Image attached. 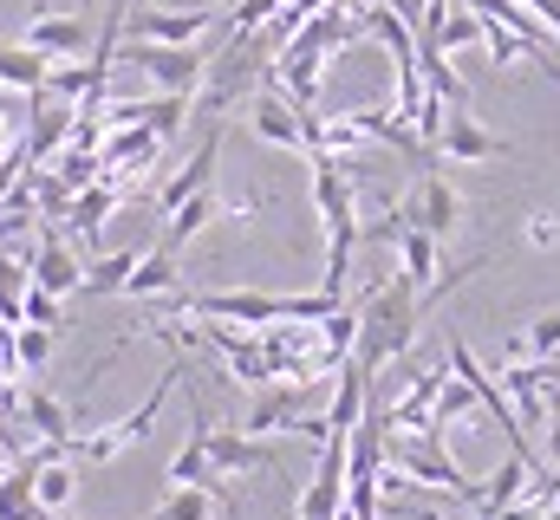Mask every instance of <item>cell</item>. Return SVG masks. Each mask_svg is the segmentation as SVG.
<instances>
[{
	"label": "cell",
	"mask_w": 560,
	"mask_h": 520,
	"mask_svg": "<svg viewBox=\"0 0 560 520\" xmlns=\"http://www.w3.org/2000/svg\"><path fill=\"white\" fill-rule=\"evenodd\" d=\"M476 410H482V403H476V390H469L463 378H456V371H450V378H443V390H436V429H450V423L463 429Z\"/></svg>",
	"instance_id": "cell-27"
},
{
	"label": "cell",
	"mask_w": 560,
	"mask_h": 520,
	"mask_svg": "<svg viewBox=\"0 0 560 520\" xmlns=\"http://www.w3.org/2000/svg\"><path fill=\"white\" fill-rule=\"evenodd\" d=\"M176 280H183V273H176V255L150 241L143 260H138V273H131V286H125V299H170V293H183Z\"/></svg>",
	"instance_id": "cell-20"
},
{
	"label": "cell",
	"mask_w": 560,
	"mask_h": 520,
	"mask_svg": "<svg viewBox=\"0 0 560 520\" xmlns=\"http://www.w3.org/2000/svg\"><path fill=\"white\" fill-rule=\"evenodd\" d=\"M522 235H528V248H541V255H548V248H560V215H555V209H535Z\"/></svg>",
	"instance_id": "cell-29"
},
{
	"label": "cell",
	"mask_w": 560,
	"mask_h": 520,
	"mask_svg": "<svg viewBox=\"0 0 560 520\" xmlns=\"http://www.w3.org/2000/svg\"><path fill=\"white\" fill-rule=\"evenodd\" d=\"M183 378H189V365H183V358H170V371H163V378L150 385V397H143L138 410H131V416H118V423H105V429H92V436H72V442H66V456H72V462H92V469L118 462L125 449H138L143 436L156 429V416H163L170 390L183 385Z\"/></svg>",
	"instance_id": "cell-2"
},
{
	"label": "cell",
	"mask_w": 560,
	"mask_h": 520,
	"mask_svg": "<svg viewBox=\"0 0 560 520\" xmlns=\"http://www.w3.org/2000/svg\"><path fill=\"white\" fill-rule=\"evenodd\" d=\"M541 462H548V469L560 475V403H555V416L541 423Z\"/></svg>",
	"instance_id": "cell-30"
},
{
	"label": "cell",
	"mask_w": 560,
	"mask_h": 520,
	"mask_svg": "<svg viewBox=\"0 0 560 520\" xmlns=\"http://www.w3.org/2000/svg\"><path fill=\"white\" fill-rule=\"evenodd\" d=\"M20 46H33V52H46L52 66H66V59H79V52L98 46V26H92V13H39V7H33Z\"/></svg>",
	"instance_id": "cell-9"
},
{
	"label": "cell",
	"mask_w": 560,
	"mask_h": 520,
	"mask_svg": "<svg viewBox=\"0 0 560 520\" xmlns=\"http://www.w3.org/2000/svg\"><path fill=\"white\" fill-rule=\"evenodd\" d=\"M209 222H222V196L215 189H202V196H189L176 215H163V235H156V248H170V255H183Z\"/></svg>",
	"instance_id": "cell-17"
},
{
	"label": "cell",
	"mask_w": 560,
	"mask_h": 520,
	"mask_svg": "<svg viewBox=\"0 0 560 520\" xmlns=\"http://www.w3.org/2000/svg\"><path fill=\"white\" fill-rule=\"evenodd\" d=\"M26 267H33V286H39V293H52V299H66V293H79V286H85V260L72 255L59 235H39V248H33Z\"/></svg>",
	"instance_id": "cell-15"
},
{
	"label": "cell",
	"mask_w": 560,
	"mask_h": 520,
	"mask_svg": "<svg viewBox=\"0 0 560 520\" xmlns=\"http://www.w3.org/2000/svg\"><path fill=\"white\" fill-rule=\"evenodd\" d=\"M509 358H560V306L541 312L522 339H509Z\"/></svg>",
	"instance_id": "cell-25"
},
{
	"label": "cell",
	"mask_w": 560,
	"mask_h": 520,
	"mask_svg": "<svg viewBox=\"0 0 560 520\" xmlns=\"http://www.w3.org/2000/svg\"><path fill=\"white\" fill-rule=\"evenodd\" d=\"M20 326H46V332H59V326H66V306H59L52 293L26 286V293H20Z\"/></svg>",
	"instance_id": "cell-28"
},
{
	"label": "cell",
	"mask_w": 560,
	"mask_h": 520,
	"mask_svg": "<svg viewBox=\"0 0 560 520\" xmlns=\"http://www.w3.org/2000/svg\"><path fill=\"white\" fill-rule=\"evenodd\" d=\"M222 7H143L125 13V39H150V46H202L215 33Z\"/></svg>",
	"instance_id": "cell-6"
},
{
	"label": "cell",
	"mask_w": 560,
	"mask_h": 520,
	"mask_svg": "<svg viewBox=\"0 0 560 520\" xmlns=\"http://www.w3.org/2000/svg\"><path fill=\"white\" fill-rule=\"evenodd\" d=\"M20 410H26V423H33V436H39V442H72V410H66L52 390H26V397H20Z\"/></svg>",
	"instance_id": "cell-23"
},
{
	"label": "cell",
	"mask_w": 560,
	"mask_h": 520,
	"mask_svg": "<svg viewBox=\"0 0 560 520\" xmlns=\"http://www.w3.org/2000/svg\"><path fill=\"white\" fill-rule=\"evenodd\" d=\"M418 326H423V293L405 273H385V280L359 299V352H352V365L378 385V371L411 352Z\"/></svg>",
	"instance_id": "cell-1"
},
{
	"label": "cell",
	"mask_w": 560,
	"mask_h": 520,
	"mask_svg": "<svg viewBox=\"0 0 560 520\" xmlns=\"http://www.w3.org/2000/svg\"><path fill=\"white\" fill-rule=\"evenodd\" d=\"M436 156H450V163H495L502 156V137L482 130L469 111H450V125L436 137Z\"/></svg>",
	"instance_id": "cell-16"
},
{
	"label": "cell",
	"mask_w": 560,
	"mask_h": 520,
	"mask_svg": "<svg viewBox=\"0 0 560 520\" xmlns=\"http://www.w3.org/2000/svg\"><path fill=\"white\" fill-rule=\"evenodd\" d=\"M385 462L411 482V488H436V495H456V501H482V482H469L463 475V462L443 449V436L430 429V436H392L385 442Z\"/></svg>",
	"instance_id": "cell-3"
},
{
	"label": "cell",
	"mask_w": 560,
	"mask_h": 520,
	"mask_svg": "<svg viewBox=\"0 0 560 520\" xmlns=\"http://www.w3.org/2000/svg\"><path fill=\"white\" fill-rule=\"evenodd\" d=\"M143 248H112V255H98L85 267V286L79 293H92V299H112V293H125L131 286V273H138Z\"/></svg>",
	"instance_id": "cell-22"
},
{
	"label": "cell",
	"mask_w": 560,
	"mask_h": 520,
	"mask_svg": "<svg viewBox=\"0 0 560 520\" xmlns=\"http://www.w3.org/2000/svg\"><path fill=\"white\" fill-rule=\"evenodd\" d=\"M326 59H332V52H319V46H306V39H287L275 59H268V85H275L293 111H313V105H319V85H326V72H319Z\"/></svg>",
	"instance_id": "cell-7"
},
{
	"label": "cell",
	"mask_w": 560,
	"mask_h": 520,
	"mask_svg": "<svg viewBox=\"0 0 560 520\" xmlns=\"http://www.w3.org/2000/svg\"><path fill=\"white\" fill-rule=\"evenodd\" d=\"M118 59L138 66V72H150L156 92H183V98H196V85H202L215 46H150V39H118Z\"/></svg>",
	"instance_id": "cell-4"
},
{
	"label": "cell",
	"mask_w": 560,
	"mask_h": 520,
	"mask_svg": "<svg viewBox=\"0 0 560 520\" xmlns=\"http://www.w3.org/2000/svg\"><path fill=\"white\" fill-rule=\"evenodd\" d=\"M222 143H229V125H209V130H202L196 156H189V163H183V169H176V176H170V182L156 189V209H163V215H176V209H183L189 196L215 189V163H222Z\"/></svg>",
	"instance_id": "cell-10"
},
{
	"label": "cell",
	"mask_w": 560,
	"mask_h": 520,
	"mask_svg": "<svg viewBox=\"0 0 560 520\" xmlns=\"http://www.w3.org/2000/svg\"><path fill=\"white\" fill-rule=\"evenodd\" d=\"M33 111H26V163L39 169V163H52L66 143H72V125H79V105H59V98H26Z\"/></svg>",
	"instance_id": "cell-11"
},
{
	"label": "cell",
	"mask_w": 560,
	"mask_h": 520,
	"mask_svg": "<svg viewBox=\"0 0 560 520\" xmlns=\"http://www.w3.org/2000/svg\"><path fill=\"white\" fill-rule=\"evenodd\" d=\"M248 130L261 143H275V150H293V156H313V143H319V118L313 111H293L275 85H261L248 98Z\"/></svg>",
	"instance_id": "cell-5"
},
{
	"label": "cell",
	"mask_w": 560,
	"mask_h": 520,
	"mask_svg": "<svg viewBox=\"0 0 560 520\" xmlns=\"http://www.w3.org/2000/svg\"><path fill=\"white\" fill-rule=\"evenodd\" d=\"M46 79H52V59H46V52L0 39V85H7V92H26V98H39V92H46Z\"/></svg>",
	"instance_id": "cell-19"
},
{
	"label": "cell",
	"mask_w": 560,
	"mask_h": 520,
	"mask_svg": "<svg viewBox=\"0 0 560 520\" xmlns=\"http://www.w3.org/2000/svg\"><path fill=\"white\" fill-rule=\"evenodd\" d=\"M118 202H125V189L98 176L92 189H79V196H72V209H66V228H72L79 241H98V228L112 222V209H118Z\"/></svg>",
	"instance_id": "cell-18"
},
{
	"label": "cell",
	"mask_w": 560,
	"mask_h": 520,
	"mask_svg": "<svg viewBox=\"0 0 560 520\" xmlns=\"http://www.w3.org/2000/svg\"><path fill=\"white\" fill-rule=\"evenodd\" d=\"M52 339H59V332H46V326H13V332H7V345H13V365H20V371H46V358H52Z\"/></svg>",
	"instance_id": "cell-26"
},
{
	"label": "cell",
	"mask_w": 560,
	"mask_h": 520,
	"mask_svg": "<svg viewBox=\"0 0 560 520\" xmlns=\"http://www.w3.org/2000/svg\"><path fill=\"white\" fill-rule=\"evenodd\" d=\"M300 397H306V385H268L255 403H248V423H242V429L261 436V442H268V436H300V423L313 416Z\"/></svg>",
	"instance_id": "cell-12"
},
{
	"label": "cell",
	"mask_w": 560,
	"mask_h": 520,
	"mask_svg": "<svg viewBox=\"0 0 560 520\" xmlns=\"http://www.w3.org/2000/svg\"><path fill=\"white\" fill-rule=\"evenodd\" d=\"M125 7H131V13H143V7H156V0H125Z\"/></svg>",
	"instance_id": "cell-31"
},
{
	"label": "cell",
	"mask_w": 560,
	"mask_h": 520,
	"mask_svg": "<svg viewBox=\"0 0 560 520\" xmlns=\"http://www.w3.org/2000/svg\"><path fill=\"white\" fill-rule=\"evenodd\" d=\"M346 118H352V130H359L365 143H385V150L411 156V163H423V169H436V163H430V150H423V137L405 125L392 105H365V111H346Z\"/></svg>",
	"instance_id": "cell-14"
},
{
	"label": "cell",
	"mask_w": 560,
	"mask_h": 520,
	"mask_svg": "<svg viewBox=\"0 0 560 520\" xmlns=\"http://www.w3.org/2000/svg\"><path fill=\"white\" fill-rule=\"evenodd\" d=\"M0 520H46L39 495H33V462L26 456L0 475Z\"/></svg>",
	"instance_id": "cell-24"
},
{
	"label": "cell",
	"mask_w": 560,
	"mask_h": 520,
	"mask_svg": "<svg viewBox=\"0 0 560 520\" xmlns=\"http://www.w3.org/2000/svg\"><path fill=\"white\" fill-rule=\"evenodd\" d=\"M275 442H261V436H248V429H209V469H215V482L222 475H255V469H275Z\"/></svg>",
	"instance_id": "cell-13"
},
{
	"label": "cell",
	"mask_w": 560,
	"mask_h": 520,
	"mask_svg": "<svg viewBox=\"0 0 560 520\" xmlns=\"http://www.w3.org/2000/svg\"><path fill=\"white\" fill-rule=\"evenodd\" d=\"M215 515H229V495H222V482H202V488H170L163 508L143 520H215Z\"/></svg>",
	"instance_id": "cell-21"
},
{
	"label": "cell",
	"mask_w": 560,
	"mask_h": 520,
	"mask_svg": "<svg viewBox=\"0 0 560 520\" xmlns=\"http://www.w3.org/2000/svg\"><path fill=\"white\" fill-rule=\"evenodd\" d=\"M398 209H405V222L423 228L430 241H450V235L463 228V196H456V182H450L443 169H423V182L398 202Z\"/></svg>",
	"instance_id": "cell-8"
}]
</instances>
